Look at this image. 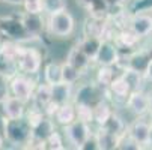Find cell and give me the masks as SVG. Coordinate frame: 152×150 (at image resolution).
Returning <instances> with one entry per match:
<instances>
[{
    "instance_id": "obj_1",
    "label": "cell",
    "mask_w": 152,
    "mask_h": 150,
    "mask_svg": "<svg viewBox=\"0 0 152 150\" xmlns=\"http://www.w3.org/2000/svg\"><path fill=\"white\" fill-rule=\"evenodd\" d=\"M3 137L14 146H26L32 138V126L24 117L20 119H3Z\"/></svg>"
},
{
    "instance_id": "obj_2",
    "label": "cell",
    "mask_w": 152,
    "mask_h": 150,
    "mask_svg": "<svg viewBox=\"0 0 152 150\" xmlns=\"http://www.w3.org/2000/svg\"><path fill=\"white\" fill-rule=\"evenodd\" d=\"M47 29H48V32L53 36L68 38V36L72 35V32L75 29L74 17L68 12V9L50 14L48 15V21H47Z\"/></svg>"
},
{
    "instance_id": "obj_3",
    "label": "cell",
    "mask_w": 152,
    "mask_h": 150,
    "mask_svg": "<svg viewBox=\"0 0 152 150\" xmlns=\"http://www.w3.org/2000/svg\"><path fill=\"white\" fill-rule=\"evenodd\" d=\"M36 89V81L27 74H15L9 78V95L18 98L27 104L33 98V92Z\"/></svg>"
},
{
    "instance_id": "obj_4",
    "label": "cell",
    "mask_w": 152,
    "mask_h": 150,
    "mask_svg": "<svg viewBox=\"0 0 152 150\" xmlns=\"http://www.w3.org/2000/svg\"><path fill=\"white\" fill-rule=\"evenodd\" d=\"M42 56L36 48H21L17 59V68L27 75H35L41 69Z\"/></svg>"
},
{
    "instance_id": "obj_5",
    "label": "cell",
    "mask_w": 152,
    "mask_h": 150,
    "mask_svg": "<svg viewBox=\"0 0 152 150\" xmlns=\"http://www.w3.org/2000/svg\"><path fill=\"white\" fill-rule=\"evenodd\" d=\"M65 128V137H66L68 143L72 144L75 149H78L92 132H91V126L89 123L81 122L78 119H75L72 123L63 126Z\"/></svg>"
},
{
    "instance_id": "obj_6",
    "label": "cell",
    "mask_w": 152,
    "mask_h": 150,
    "mask_svg": "<svg viewBox=\"0 0 152 150\" xmlns=\"http://www.w3.org/2000/svg\"><path fill=\"white\" fill-rule=\"evenodd\" d=\"M99 66H115L119 63V48L110 39L101 41V45L98 48V53L94 59Z\"/></svg>"
},
{
    "instance_id": "obj_7",
    "label": "cell",
    "mask_w": 152,
    "mask_h": 150,
    "mask_svg": "<svg viewBox=\"0 0 152 150\" xmlns=\"http://www.w3.org/2000/svg\"><path fill=\"white\" fill-rule=\"evenodd\" d=\"M128 110L137 117H143L145 114H149V96L143 90H133L125 99Z\"/></svg>"
},
{
    "instance_id": "obj_8",
    "label": "cell",
    "mask_w": 152,
    "mask_h": 150,
    "mask_svg": "<svg viewBox=\"0 0 152 150\" xmlns=\"http://www.w3.org/2000/svg\"><path fill=\"white\" fill-rule=\"evenodd\" d=\"M129 30H133L140 39L152 35V15L151 14H136L129 20Z\"/></svg>"
},
{
    "instance_id": "obj_9",
    "label": "cell",
    "mask_w": 152,
    "mask_h": 150,
    "mask_svg": "<svg viewBox=\"0 0 152 150\" xmlns=\"http://www.w3.org/2000/svg\"><path fill=\"white\" fill-rule=\"evenodd\" d=\"M149 125H151V122H146V120L142 119V116H140V117H137L133 123H129V125L126 126V134L131 137L133 140H136V141L142 146V149H143L145 146H148Z\"/></svg>"
},
{
    "instance_id": "obj_10",
    "label": "cell",
    "mask_w": 152,
    "mask_h": 150,
    "mask_svg": "<svg viewBox=\"0 0 152 150\" xmlns=\"http://www.w3.org/2000/svg\"><path fill=\"white\" fill-rule=\"evenodd\" d=\"M2 110L6 119H20L26 114V104L12 95H8L2 101Z\"/></svg>"
},
{
    "instance_id": "obj_11",
    "label": "cell",
    "mask_w": 152,
    "mask_h": 150,
    "mask_svg": "<svg viewBox=\"0 0 152 150\" xmlns=\"http://www.w3.org/2000/svg\"><path fill=\"white\" fill-rule=\"evenodd\" d=\"M0 29L11 39H29L30 38L27 32L24 30L23 24H21V20L17 21L12 18H0Z\"/></svg>"
},
{
    "instance_id": "obj_12",
    "label": "cell",
    "mask_w": 152,
    "mask_h": 150,
    "mask_svg": "<svg viewBox=\"0 0 152 150\" xmlns=\"http://www.w3.org/2000/svg\"><path fill=\"white\" fill-rule=\"evenodd\" d=\"M21 24H23L24 30L30 38L39 36L41 32L44 30V20H42V14H30L26 12L21 18Z\"/></svg>"
},
{
    "instance_id": "obj_13",
    "label": "cell",
    "mask_w": 152,
    "mask_h": 150,
    "mask_svg": "<svg viewBox=\"0 0 152 150\" xmlns=\"http://www.w3.org/2000/svg\"><path fill=\"white\" fill-rule=\"evenodd\" d=\"M54 131H56V128H54L53 119L48 117V116H44V117H42V119L32 128V138L45 141Z\"/></svg>"
},
{
    "instance_id": "obj_14",
    "label": "cell",
    "mask_w": 152,
    "mask_h": 150,
    "mask_svg": "<svg viewBox=\"0 0 152 150\" xmlns=\"http://www.w3.org/2000/svg\"><path fill=\"white\" fill-rule=\"evenodd\" d=\"M72 98V84L68 83H57L51 86V101L62 105V104H66L69 102Z\"/></svg>"
},
{
    "instance_id": "obj_15",
    "label": "cell",
    "mask_w": 152,
    "mask_h": 150,
    "mask_svg": "<svg viewBox=\"0 0 152 150\" xmlns=\"http://www.w3.org/2000/svg\"><path fill=\"white\" fill-rule=\"evenodd\" d=\"M66 62L69 63V65H72L74 68H77L80 72H84L86 69L89 68V65H91L92 60L81 51V48H80L78 45H75L74 48L69 50L68 57H66Z\"/></svg>"
},
{
    "instance_id": "obj_16",
    "label": "cell",
    "mask_w": 152,
    "mask_h": 150,
    "mask_svg": "<svg viewBox=\"0 0 152 150\" xmlns=\"http://www.w3.org/2000/svg\"><path fill=\"white\" fill-rule=\"evenodd\" d=\"M54 122L62 125V126H66L69 123H72L77 117H75V107L71 104V102H66V104H62L57 107V110L53 116Z\"/></svg>"
},
{
    "instance_id": "obj_17",
    "label": "cell",
    "mask_w": 152,
    "mask_h": 150,
    "mask_svg": "<svg viewBox=\"0 0 152 150\" xmlns=\"http://www.w3.org/2000/svg\"><path fill=\"white\" fill-rule=\"evenodd\" d=\"M77 5L88 9L91 12V17L101 18V20H104L108 6L107 0H77Z\"/></svg>"
},
{
    "instance_id": "obj_18",
    "label": "cell",
    "mask_w": 152,
    "mask_h": 150,
    "mask_svg": "<svg viewBox=\"0 0 152 150\" xmlns=\"http://www.w3.org/2000/svg\"><path fill=\"white\" fill-rule=\"evenodd\" d=\"M151 54L148 50H139V51H134L131 56H129L128 59V68H131V69H136L142 74H145L146 71V66H148V63L151 60Z\"/></svg>"
},
{
    "instance_id": "obj_19",
    "label": "cell",
    "mask_w": 152,
    "mask_h": 150,
    "mask_svg": "<svg viewBox=\"0 0 152 150\" xmlns=\"http://www.w3.org/2000/svg\"><path fill=\"white\" fill-rule=\"evenodd\" d=\"M121 77L126 81V84H128V87L131 89V92L133 90H143V78H145V75L142 72L125 66L124 71L121 72Z\"/></svg>"
},
{
    "instance_id": "obj_20",
    "label": "cell",
    "mask_w": 152,
    "mask_h": 150,
    "mask_svg": "<svg viewBox=\"0 0 152 150\" xmlns=\"http://www.w3.org/2000/svg\"><path fill=\"white\" fill-rule=\"evenodd\" d=\"M99 128H102V129L107 131V132H112V134H115V135H119V137L126 131L125 122H124L116 113H112L110 116H108V119H107Z\"/></svg>"
},
{
    "instance_id": "obj_21",
    "label": "cell",
    "mask_w": 152,
    "mask_h": 150,
    "mask_svg": "<svg viewBox=\"0 0 152 150\" xmlns=\"http://www.w3.org/2000/svg\"><path fill=\"white\" fill-rule=\"evenodd\" d=\"M95 135H96V140H98L99 150H113V149H118L119 135H115L112 132H107V131L102 129V128H99V131Z\"/></svg>"
},
{
    "instance_id": "obj_22",
    "label": "cell",
    "mask_w": 152,
    "mask_h": 150,
    "mask_svg": "<svg viewBox=\"0 0 152 150\" xmlns=\"http://www.w3.org/2000/svg\"><path fill=\"white\" fill-rule=\"evenodd\" d=\"M101 41L102 39L95 38V36H84L77 45L81 48V51L88 56L91 60H94L95 56H96V53H98V48L101 45Z\"/></svg>"
},
{
    "instance_id": "obj_23",
    "label": "cell",
    "mask_w": 152,
    "mask_h": 150,
    "mask_svg": "<svg viewBox=\"0 0 152 150\" xmlns=\"http://www.w3.org/2000/svg\"><path fill=\"white\" fill-rule=\"evenodd\" d=\"M140 41V38L129 29H122L118 36H115V44L118 47H124V48H133L137 45V42Z\"/></svg>"
},
{
    "instance_id": "obj_24",
    "label": "cell",
    "mask_w": 152,
    "mask_h": 150,
    "mask_svg": "<svg viewBox=\"0 0 152 150\" xmlns=\"http://www.w3.org/2000/svg\"><path fill=\"white\" fill-rule=\"evenodd\" d=\"M104 27H105V20L89 17L84 23V36H95L101 39Z\"/></svg>"
},
{
    "instance_id": "obj_25",
    "label": "cell",
    "mask_w": 152,
    "mask_h": 150,
    "mask_svg": "<svg viewBox=\"0 0 152 150\" xmlns=\"http://www.w3.org/2000/svg\"><path fill=\"white\" fill-rule=\"evenodd\" d=\"M108 89H110V92L116 96V98H121V99H126L128 95L131 93V89L128 87L126 81L121 77V75H116L115 80L110 83V86H108Z\"/></svg>"
},
{
    "instance_id": "obj_26",
    "label": "cell",
    "mask_w": 152,
    "mask_h": 150,
    "mask_svg": "<svg viewBox=\"0 0 152 150\" xmlns=\"http://www.w3.org/2000/svg\"><path fill=\"white\" fill-rule=\"evenodd\" d=\"M96 96H98V93H96V89L94 86H83L77 92L75 102H84V104H89L94 107L99 101V98H96Z\"/></svg>"
},
{
    "instance_id": "obj_27",
    "label": "cell",
    "mask_w": 152,
    "mask_h": 150,
    "mask_svg": "<svg viewBox=\"0 0 152 150\" xmlns=\"http://www.w3.org/2000/svg\"><path fill=\"white\" fill-rule=\"evenodd\" d=\"M44 81L50 86L57 84V83L62 81V69H60L59 63L50 62L48 65H45V68H44Z\"/></svg>"
},
{
    "instance_id": "obj_28",
    "label": "cell",
    "mask_w": 152,
    "mask_h": 150,
    "mask_svg": "<svg viewBox=\"0 0 152 150\" xmlns=\"http://www.w3.org/2000/svg\"><path fill=\"white\" fill-rule=\"evenodd\" d=\"M113 111L110 108V105H108L104 99H99L95 105H94V122H96L99 126L108 119Z\"/></svg>"
},
{
    "instance_id": "obj_29",
    "label": "cell",
    "mask_w": 152,
    "mask_h": 150,
    "mask_svg": "<svg viewBox=\"0 0 152 150\" xmlns=\"http://www.w3.org/2000/svg\"><path fill=\"white\" fill-rule=\"evenodd\" d=\"M75 117L81 122L92 123L94 122V107L84 102H75Z\"/></svg>"
},
{
    "instance_id": "obj_30",
    "label": "cell",
    "mask_w": 152,
    "mask_h": 150,
    "mask_svg": "<svg viewBox=\"0 0 152 150\" xmlns=\"http://www.w3.org/2000/svg\"><path fill=\"white\" fill-rule=\"evenodd\" d=\"M60 69H62V81L68 84H75L81 75V72L72 65H69L68 62H63L60 65Z\"/></svg>"
},
{
    "instance_id": "obj_31",
    "label": "cell",
    "mask_w": 152,
    "mask_h": 150,
    "mask_svg": "<svg viewBox=\"0 0 152 150\" xmlns=\"http://www.w3.org/2000/svg\"><path fill=\"white\" fill-rule=\"evenodd\" d=\"M33 98L39 104V107L42 108V107H44L48 101H51V86L47 84V83L36 86V89L33 92Z\"/></svg>"
},
{
    "instance_id": "obj_32",
    "label": "cell",
    "mask_w": 152,
    "mask_h": 150,
    "mask_svg": "<svg viewBox=\"0 0 152 150\" xmlns=\"http://www.w3.org/2000/svg\"><path fill=\"white\" fill-rule=\"evenodd\" d=\"M115 77H116V74L113 71V66H99L96 81H98L99 86H102V87H108L110 83L115 80Z\"/></svg>"
},
{
    "instance_id": "obj_33",
    "label": "cell",
    "mask_w": 152,
    "mask_h": 150,
    "mask_svg": "<svg viewBox=\"0 0 152 150\" xmlns=\"http://www.w3.org/2000/svg\"><path fill=\"white\" fill-rule=\"evenodd\" d=\"M23 47H20L18 44H15V42H3L2 45H0V53H2L5 57H8L9 60L15 62L17 63V59L20 56V51Z\"/></svg>"
},
{
    "instance_id": "obj_34",
    "label": "cell",
    "mask_w": 152,
    "mask_h": 150,
    "mask_svg": "<svg viewBox=\"0 0 152 150\" xmlns=\"http://www.w3.org/2000/svg\"><path fill=\"white\" fill-rule=\"evenodd\" d=\"M18 68H17V63L9 60L8 57H5L2 53H0V74H3L5 77L11 78L17 74Z\"/></svg>"
},
{
    "instance_id": "obj_35",
    "label": "cell",
    "mask_w": 152,
    "mask_h": 150,
    "mask_svg": "<svg viewBox=\"0 0 152 150\" xmlns=\"http://www.w3.org/2000/svg\"><path fill=\"white\" fill-rule=\"evenodd\" d=\"M42 8L44 14H54L59 11L66 9V0H42Z\"/></svg>"
},
{
    "instance_id": "obj_36",
    "label": "cell",
    "mask_w": 152,
    "mask_h": 150,
    "mask_svg": "<svg viewBox=\"0 0 152 150\" xmlns=\"http://www.w3.org/2000/svg\"><path fill=\"white\" fill-rule=\"evenodd\" d=\"M118 149H121V150H139V149H142V146H140L136 140H133L131 137L126 134V131H125V132L119 137Z\"/></svg>"
},
{
    "instance_id": "obj_37",
    "label": "cell",
    "mask_w": 152,
    "mask_h": 150,
    "mask_svg": "<svg viewBox=\"0 0 152 150\" xmlns=\"http://www.w3.org/2000/svg\"><path fill=\"white\" fill-rule=\"evenodd\" d=\"M63 144L65 143H63L62 135L59 132H56V131L45 140V149H50V150H62V149H65Z\"/></svg>"
},
{
    "instance_id": "obj_38",
    "label": "cell",
    "mask_w": 152,
    "mask_h": 150,
    "mask_svg": "<svg viewBox=\"0 0 152 150\" xmlns=\"http://www.w3.org/2000/svg\"><path fill=\"white\" fill-rule=\"evenodd\" d=\"M23 6H24L26 12H30V14H44L42 0H24Z\"/></svg>"
},
{
    "instance_id": "obj_39",
    "label": "cell",
    "mask_w": 152,
    "mask_h": 150,
    "mask_svg": "<svg viewBox=\"0 0 152 150\" xmlns=\"http://www.w3.org/2000/svg\"><path fill=\"white\" fill-rule=\"evenodd\" d=\"M44 116H45V114H44V111H42V108H32V110H29V113L26 114V120H27V123L33 128Z\"/></svg>"
},
{
    "instance_id": "obj_40",
    "label": "cell",
    "mask_w": 152,
    "mask_h": 150,
    "mask_svg": "<svg viewBox=\"0 0 152 150\" xmlns=\"http://www.w3.org/2000/svg\"><path fill=\"white\" fill-rule=\"evenodd\" d=\"M78 149H80V150H99L96 135H95V134H91L88 138H86V141H84Z\"/></svg>"
},
{
    "instance_id": "obj_41",
    "label": "cell",
    "mask_w": 152,
    "mask_h": 150,
    "mask_svg": "<svg viewBox=\"0 0 152 150\" xmlns=\"http://www.w3.org/2000/svg\"><path fill=\"white\" fill-rule=\"evenodd\" d=\"M9 95V78L0 74V104Z\"/></svg>"
},
{
    "instance_id": "obj_42",
    "label": "cell",
    "mask_w": 152,
    "mask_h": 150,
    "mask_svg": "<svg viewBox=\"0 0 152 150\" xmlns=\"http://www.w3.org/2000/svg\"><path fill=\"white\" fill-rule=\"evenodd\" d=\"M145 78L148 80V81H151L152 83V59L149 60V63H148V66H146V71H145Z\"/></svg>"
},
{
    "instance_id": "obj_43",
    "label": "cell",
    "mask_w": 152,
    "mask_h": 150,
    "mask_svg": "<svg viewBox=\"0 0 152 150\" xmlns=\"http://www.w3.org/2000/svg\"><path fill=\"white\" fill-rule=\"evenodd\" d=\"M24 0H0V3H8V5H23Z\"/></svg>"
},
{
    "instance_id": "obj_44",
    "label": "cell",
    "mask_w": 152,
    "mask_h": 150,
    "mask_svg": "<svg viewBox=\"0 0 152 150\" xmlns=\"http://www.w3.org/2000/svg\"><path fill=\"white\" fill-rule=\"evenodd\" d=\"M148 147L152 149V123L149 125V134H148Z\"/></svg>"
},
{
    "instance_id": "obj_45",
    "label": "cell",
    "mask_w": 152,
    "mask_h": 150,
    "mask_svg": "<svg viewBox=\"0 0 152 150\" xmlns=\"http://www.w3.org/2000/svg\"><path fill=\"white\" fill-rule=\"evenodd\" d=\"M112 3H115V5H122V3H125L126 0H110Z\"/></svg>"
},
{
    "instance_id": "obj_46",
    "label": "cell",
    "mask_w": 152,
    "mask_h": 150,
    "mask_svg": "<svg viewBox=\"0 0 152 150\" xmlns=\"http://www.w3.org/2000/svg\"><path fill=\"white\" fill-rule=\"evenodd\" d=\"M3 141H5V137H3V132H0V147L3 146Z\"/></svg>"
},
{
    "instance_id": "obj_47",
    "label": "cell",
    "mask_w": 152,
    "mask_h": 150,
    "mask_svg": "<svg viewBox=\"0 0 152 150\" xmlns=\"http://www.w3.org/2000/svg\"><path fill=\"white\" fill-rule=\"evenodd\" d=\"M149 96V111H152V95H148Z\"/></svg>"
},
{
    "instance_id": "obj_48",
    "label": "cell",
    "mask_w": 152,
    "mask_h": 150,
    "mask_svg": "<svg viewBox=\"0 0 152 150\" xmlns=\"http://www.w3.org/2000/svg\"><path fill=\"white\" fill-rule=\"evenodd\" d=\"M149 114H151V123H152V111H149Z\"/></svg>"
},
{
    "instance_id": "obj_49",
    "label": "cell",
    "mask_w": 152,
    "mask_h": 150,
    "mask_svg": "<svg viewBox=\"0 0 152 150\" xmlns=\"http://www.w3.org/2000/svg\"><path fill=\"white\" fill-rule=\"evenodd\" d=\"M149 51V54H151V57H152V50H148Z\"/></svg>"
},
{
    "instance_id": "obj_50",
    "label": "cell",
    "mask_w": 152,
    "mask_h": 150,
    "mask_svg": "<svg viewBox=\"0 0 152 150\" xmlns=\"http://www.w3.org/2000/svg\"><path fill=\"white\" fill-rule=\"evenodd\" d=\"M151 15H152V9H151Z\"/></svg>"
}]
</instances>
